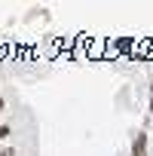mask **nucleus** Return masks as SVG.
I'll return each mask as SVG.
<instances>
[{
	"mask_svg": "<svg viewBox=\"0 0 153 156\" xmlns=\"http://www.w3.org/2000/svg\"><path fill=\"white\" fill-rule=\"evenodd\" d=\"M9 135H12V129H9L6 122H0V144H3V141H6Z\"/></svg>",
	"mask_w": 153,
	"mask_h": 156,
	"instance_id": "obj_1",
	"label": "nucleus"
},
{
	"mask_svg": "<svg viewBox=\"0 0 153 156\" xmlns=\"http://www.w3.org/2000/svg\"><path fill=\"white\" fill-rule=\"evenodd\" d=\"M0 156H16V147H0Z\"/></svg>",
	"mask_w": 153,
	"mask_h": 156,
	"instance_id": "obj_2",
	"label": "nucleus"
},
{
	"mask_svg": "<svg viewBox=\"0 0 153 156\" xmlns=\"http://www.w3.org/2000/svg\"><path fill=\"white\" fill-rule=\"evenodd\" d=\"M150 116H153V92H150Z\"/></svg>",
	"mask_w": 153,
	"mask_h": 156,
	"instance_id": "obj_3",
	"label": "nucleus"
},
{
	"mask_svg": "<svg viewBox=\"0 0 153 156\" xmlns=\"http://www.w3.org/2000/svg\"><path fill=\"white\" fill-rule=\"evenodd\" d=\"M0 113H3V98H0Z\"/></svg>",
	"mask_w": 153,
	"mask_h": 156,
	"instance_id": "obj_4",
	"label": "nucleus"
},
{
	"mask_svg": "<svg viewBox=\"0 0 153 156\" xmlns=\"http://www.w3.org/2000/svg\"><path fill=\"white\" fill-rule=\"evenodd\" d=\"M147 126H150V129H153V116H150V122H147Z\"/></svg>",
	"mask_w": 153,
	"mask_h": 156,
	"instance_id": "obj_5",
	"label": "nucleus"
}]
</instances>
